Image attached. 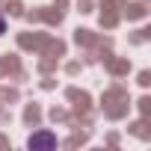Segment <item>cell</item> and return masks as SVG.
<instances>
[{
	"label": "cell",
	"instance_id": "1",
	"mask_svg": "<svg viewBox=\"0 0 151 151\" xmlns=\"http://www.w3.org/2000/svg\"><path fill=\"white\" fill-rule=\"evenodd\" d=\"M27 145L30 148H56V136L53 133H47V130H39V133H33L30 139H27Z\"/></svg>",
	"mask_w": 151,
	"mask_h": 151
}]
</instances>
